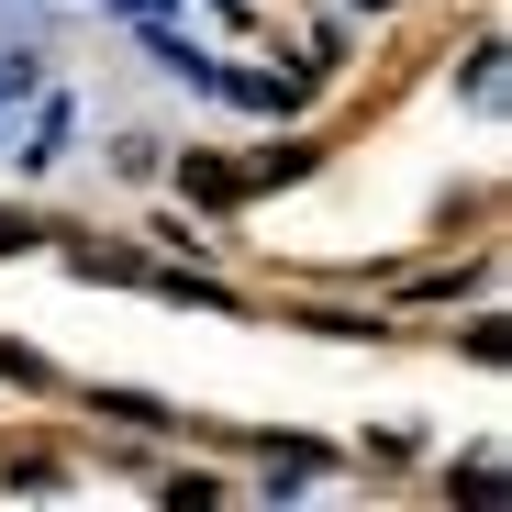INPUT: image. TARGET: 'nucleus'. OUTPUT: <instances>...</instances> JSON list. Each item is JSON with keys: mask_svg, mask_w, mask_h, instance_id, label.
<instances>
[{"mask_svg": "<svg viewBox=\"0 0 512 512\" xmlns=\"http://www.w3.org/2000/svg\"><path fill=\"white\" fill-rule=\"evenodd\" d=\"M190 201H212V212H223V201H234V167H212V156H190Z\"/></svg>", "mask_w": 512, "mask_h": 512, "instance_id": "nucleus-1", "label": "nucleus"}, {"mask_svg": "<svg viewBox=\"0 0 512 512\" xmlns=\"http://www.w3.org/2000/svg\"><path fill=\"white\" fill-rule=\"evenodd\" d=\"M12 90H23V67H0V101H12Z\"/></svg>", "mask_w": 512, "mask_h": 512, "instance_id": "nucleus-2", "label": "nucleus"}, {"mask_svg": "<svg viewBox=\"0 0 512 512\" xmlns=\"http://www.w3.org/2000/svg\"><path fill=\"white\" fill-rule=\"evenodd\" d=\"M357 12H390V0H357Z\"/></svg>", "mask_w": 512, "mask_h": 512, "instance_id": "nucleus-3", "label": "nucleus"}, {"mask_svg": "<svg viewBox=\"0 0 512 512\" xmlns=\"http://www.w3.org/2000/svg\"><path fill=\"white\" fill-rule=\"evenodd\" d=\"M134 12H156V0H134Z\"/></svg>", "mask_w": 512, "mask_h": 512, "instance_id": "nucleus-4", "label": "nucleus"}]
</instances>
